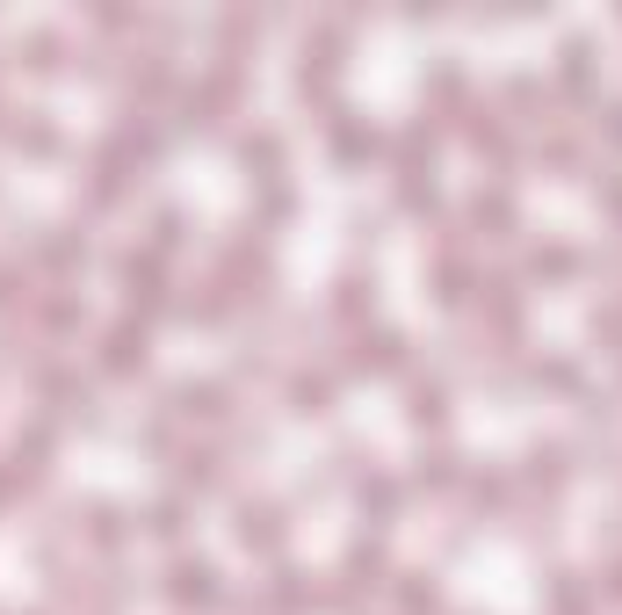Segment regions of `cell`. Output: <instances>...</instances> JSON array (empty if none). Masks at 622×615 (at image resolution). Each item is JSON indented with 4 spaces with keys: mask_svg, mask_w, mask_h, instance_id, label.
<instances>
[{
    "mask_svg": "<svg viewBox=\"0 0 622 615\" xmlns=\"http://www.w3.org/2000/svg\"><path fill=\"white\" fill-rule=\"evenodd\" d=\"M239 536L275 550V543H283V514H275V507H239Z\"/></svg>",
    "mask_w": 622,
    "mask_h": 615,
    "instance_id": "cell-1",
    "label": "cell"
},
{
    "mask_svg": "<svg viewBox=\"0 0 622 615\" xmlns=\"http://www.w3.org/2000/svg\"><path fill=\"white\" fill-rule=\"evenodd\" d=\"M174 478H181V485H210V478H217V456H181Z\"/></svg>",
    "mask_w": 622,
    "mask_h": 615,
    "instance_id": "cell-8",
    "label": "cell"
},
{
    "mask_svg": "<svg viewBox=\"0 0 622 615\" xmlns=\"http://www.w3.org/2000/svg\"><path fill=\"white\" fill-rule=\"evenodd\" d=\"M152 536H181V507H174V500L152 507Z\"/></svg>",
    "mask_w": 622,
    "mask_h": 615,
    "instance_id": "cell-10",
    "label": "cell"
},
{
    "mask_svg": "<svg viewBox=\"0 0 622 615\" xmlns=\"http://www.w3.org/2000/svg\"><path fill=\"white\" fill-rule=\"evenodd\" d=\"M109 369H145V333H131V326H116L109 333V355H102Z\"/></svg>",
    "mask_w": 622,
    "mask_h": 615,
    "instance_id": "cell-3",
    "label": "cell"
},
{
    "mask_svg": "<svg viewBox=\"0 0 622 615\" xmlns=\"http://www.w3.org/2000/svg\"><path fill=\"white\" fill-rule=\"evenodd\" d=\"M442 413H449V406H442V391H434V384L413 391V420H420V427H442Z\"/></svg>",
    "mask_w": 622,
    "mask_h": 615,
    "instance_id": "cell-7",
    "label": "cell"
},
{
    "mask_svg": "<svg viewBox=\"0 0 622 615\" xmlns=\"http://www.w3.org/2000/svg\"><path fill=\"white\" fill-rule=\"evenodd\" d=\"M217 398H225L217 384H181V391H174V413H225Z\"/></svg>",
    "mask_w": 622,
    "mask_h": 615,
    "instance_id": "cell-5",
    "label": "cell"
},
{
    "mask_svg": "<svg viewBox=\"0 0 622 615\" xmlns=\"http://www.w3.org/2000/svg\"><path fill=\"white\" fill-rule=\"evenodd\" d=\"M362 369H398V362H406V341H398V333H377V341H369V333H362V355H355Z\"/></svg>",
    "mask_w": 622,
    "mask_h": 615,
    "instance_id": "cell-4",
    "label": "cell"
},
{
    "mask_svg": "<svg viewBox=\"0 0 622 615\" xmlns=\"http://www.w3.org/2000/svg\"><path fill=\"white\" fill-rule=\"evenodd\" d=\"M290 398H297V413H326L333 384H326V377H297V384H290Z\"/></svg>",
    "mask_w": 622,
    "mask_h": 615,
    "instance_id": "cell-6",
    "label": "cell"
},
{
    "mask_svg": "<svg viewBox=\"0 0 622 615\" xmlns=\"http://www.w3.org/2000/svg\"><path fill=\"white\" fill-rule=\"evenodd\" d=\"M174 601H217V572L196 558V565H174Z\"/></svg>",
    "mask_w": 622,
    "mask_h": 615,
    "instance_id": "cell-2",
    "label": "cell"
},
{
    "mask_svg": "<svg viewBox=\"0 0 622 615\" xmlns=\"http://www.w3.org/2000/svg\"><path fill=\"white\" fill-rule=\"evenodd\" d=\"M398 601H406V615H427V608H434V579H413Z\"/></svg>",
    "mask_w": 622,
    "mask_h": 615,
    "instance_id": "cell-9",
    "label": "cell"
}]
</instances>
